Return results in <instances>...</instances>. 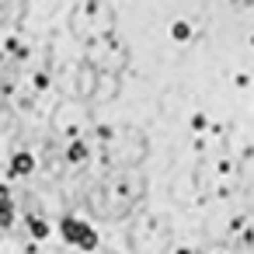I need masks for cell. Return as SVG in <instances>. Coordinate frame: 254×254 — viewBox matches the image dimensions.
Returning <instances> with one entry per match:
<instances>
[{"label": "cell", "instance_id": "1", "mask_svg": "<svg viewBox=\"0 0 254 254\" xmlns=\"http://www.w3.org/2000/svg\"><path fill=\"white\" fill-rule=\"evenodd\" d=\"M63 237L73 240V244H80V247H94V244H98V237H94L80 219H66V223H63Z\"/></svg>", "mask_w": 254, "mask_h": 254}, {"label": "cell", "instance_id": "2", "mask_svg": "<svg viewBox=\"0 0 254 254\" xmlns=\"http://www.w3.org/2000/svg\"><path fill=\"white\" fill-rule=\"evenodd\" d=\"M11 219H14V209H11L7 195H0V226H11Z\"/></svg>", "mask_w": 254, "mask_h": 254}, {"label": "cell", "instance_id": "3", "mask_svg": "<svg viewBox=\"0 0 254 254\" xmlns=\"http://www.w3.org/2000/svg\"><path fill=\"white\" fill-rule=\"evenodd\" d=\"M11 171H14V174H28V171H32V157H28V153H18Z\"/></svg>", "mask_w": 254, "mask_h": 254}, {"label": "cell", "instance_id": "4", "mask_svg": "<svg viewBox=\"0 0 254 254\" xmlns=\"http://www.w3.org/2000/svg\"><path fill=\"white\" fill-rule=\"evenodd\" d=\"M32 233H35V237H46V233H49V226H46L42 219H32Z\"/></svg>", "mask_w": 254, "mask_h": 254}]
</instances>
